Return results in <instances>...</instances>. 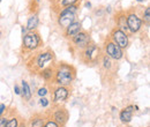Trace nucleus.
<instances>
[{
  "mask_svg": "<svg viewBox=\"0 0 150 127\" xmlns=\"http://www.w3.org/2000/svg\"><path fill=\"white\" fill-rule=\"evenodd\" d=\"M69 97V89L68 87H64V86H56L53 88L52 92V101L56 105H59L64 102L67 101V98Z\"/></svg>",
  "mask_w": 150,
  "mask_h": 127,
  "instance_id": "9d476101",
  "label": "nucleus"
},
{
  "mask_svg": "<svg viewBox=\"0 0 150 127\" xmlns=\"http://www.w3.org/2000/svg\"><path fill=\"white\" fill-rule=\"evenodd\" d=\"M38 26H39V18H38L37 13H31L27 20L25 28L28 29V31H36Z\"/></svg>",
  "mask_w": 150,
  "mask_h": 127,
  "instance_id": "2eb2a0df",
  "label": "nucleus"
},
{
  "mask_svg": "<svg viewBox=\"0 0 150 127\" xmlns=\"http://www.w3.org/2000/svg\"><path fill=\"white\" fill-rule=\"evenodd\" d=\"M82 30V23L80 21H74L73 23H71L67 28L64 29V36L67 39H72L75 35H77L80 31Z\"/></svg>",
  "mask_w": 150,
  "mask_h": 127,
  "instance_id": "9b49d317",
  "label": "nucleus"
},
{
  "mask_svg": "<svg viewBox=\"0 0 150 127\" xmlns=\"http://www.w3.org/2000/svg\"><path fill=\"white\" fill-rule=\"evenodd\" d=\"M142 21L143 23H146L147 26H149V22H150V7H146L143 9V13H142Z\"/></svg>",
  "mask_w": 150,
  "mask_h": 127,
  "instance_id": "412c9836",
  "label": "nucleus"
},
{
  "mask_svg": "<svg viewBox=\"0 0 150 127\" xmlns=\"http://www.w3.org/2000/svg\"><path fill=\"white\" fill-rule=\"evenodd\" d=\"M0 4H1V0H0Z\"/></svg>",
  "mask_w": 150,
  "mask_h": 127,
  "instance_id": "72a5a7b5",
  "label": "nucleus"
},
{
  "mask_svg": "<svg viewBox=\"0 0 150 127\" xmlns=\"http://www.w3.org/2000/svg\"><path fill=\"white\" fill-rule=\"evenodd\" d=\"M7 109V106H6V104H4V103H0V117L5 113V111Z\"/></svg>",
  "mask_w": 150,
  "mask_h": 127,
  "instance_id": "cd10ccee",
  "label": "nucleus"
},
{
  "mask_svg": "<svg viewBox=\"0 0 150 127\" xmlns=\"http://www.w3.org/2000/svg\"><path fill=\"white\" fill-rule=\"evenodd\" d=\"M49 88L47 87H40V88H38L37 91H36V94H37L38 97H46L47 96V94H49Z\"/></svg>",
  "mask_w": 150,
  "mask_h": 127,
  "instance_id": "4be33fe9",
  "label": "nucleus"
},
{
  "mask_svg": "<svg viewBox=\"0 0 150 127\" xmlns=\"http://www.w3.org/2000/svg\"><path fill=\"white\" fill-rule=\"evenodd\" d=\"M45 124V119L44 117L42 116H35L33 117L31 119V123H30V126L31 127H43Z\"/></svg>",
  "mask_w": 150,
  "mask_h": 127,
  "instance_id": "aec40b11",
  "label": "nucleus"
},
{
  "mask_svg": "<svg viewBox=\"0 0 150 127\" xmlns=\"http://www.w3.org/2000/svg\"><path fill=\"white\" fill-rule=\"evenodd\" d=\"M126 20H127V28L131 35L139 34L143 27V21L141 16L135 12V9H131L126 12Z\"/></svg>",
  "mask_w": 150,
  "mask_h": 127,
  "instance_id": "423d86ee",
  "label": "nucleus"
},
{
  "mask_svg": "<svg viewBox=\"0 0 150 127\" xmlns=\"http://www.w3.org/2000/svg\"><path fill=\"white\" fill-rule=\"evenodd\" d=\"M21 97L24 101H30L33 97V90L29 86V83L25 80L21 81Z\"/></svg>",
  "mask_w": 150,
  "mask_h": 127,
  "instance_id": "f3484780",
  "label": "nucleus"
},
{
  "mask_svg": "<svg viewBox=\"0 0 150 127\" xmlns=\"http://www.w3.org/2000/svg\"><path fill=\"white\" fill-rule=\"evenodd\" d=\"M80 5H71V6H66L61 9L58 11L57 14V24L61 28L65 29L67 28L71 23H73L76 21V14L79 12Z\"/></svg>",
  "mask_w": 150,
  "mask_h": 127,
  "instance_id": "7ed1b4c3",
  "label": "nucleus"
},
{
  "mask_svg": "<svg viewBox=\"0 0 150 127\" xmlns=\"http://www.w3.org/2000/svg\"><path fill=\"white\" fill-rule=\"evenodd\" d=\"M100 64H102V67L105 70V71H111L113 68V60L108 57L106 55H103L100 57Z\"/></svg>",
  "mask_w": 150,
  "mask_h": 127,
  "instance_id": "6ab92c4d",
  "label": "nucleus"
},
{
  "mask_svg": "<svg viewBox=\"0 0 150 127\" xmlns=\"http://www.w3.org/2000/svg\"><path fill=\"white\" fill-rule=\"evenodd\" d=\"M136 1H137V2H143L144 0H136Z\"/></svg>",
  "mask_w": 150,
  "mask_h": 127,
  "instance_id": "2f4dec72",
  "label": "nucleus"
},
{
  "mask_svg": "<svg viewBox=\"0 0 150 127\" xmlns=\"http://www.w3.org/2000/svg\"><path fill=\"white\" fill-rule=\"evenodd\" d=\"M76 77V68L73 65L66 62L54 64V76L52 83L56 86L68 87L73 83Z\"/></svg>",
  "mask_w": 150,
  "mask_h": 127,
  "instance_id": "f257e3e1",
  "label": "nucleus"
},
{
  "mask_svg": "<svg viewBox=\"0 0 150 127\" xmlns=\"http://www.w3.org/2000/svg\"><path fill=\"white\" fill-rule=\"evenodd\" d=\"M43 46V40L40 35L36 31H28L22 39V49L25 52H35Z\"/></svg>",
  "mask_w": 150,
  "mask_h": 127,
  "instance_id": "20e7f679",
  "label": "nucleus"
},
{
  "mask_svg": "<svg viewBox=\"0 0 150 127\" xmlns=\"http://www.w3.org/2000/svg\"><path fill=\"white\" fill-rule=\"evenodd\" d=\"M104 52H105V55L110 57L114 61L121 60L125 55L124 50L120 46H118L115 43H113L110 38L105 39V42H104Z\"/></svg>",
  "mask_w": 150,
  "mask_h": 127,
  "instance_id": "0eeeda50",
  "label": "nucleus"
},
{
  "mask_svg": "<svg viewBox=\"0 0 150 127\" xmlns=\"http://www.w3.org/2000/svg\"><path fill=\"white\" fill-rule=\"evenodd\" d=\"M81 60L84 64H96L102 57V50L95 43H90L86 49L81 51Z\"/></svg>",
  "mask_w": 150,
  "mask_h": 127,
  "instance_id": "39448f33",
  "label": "nucleus"
},
{
  "mask_svg": "<svg viewBox=\"0 0 150 127\" xmlns=\"http://www.w3.org/2000/svg\"><path fill=\"white\" fill-rule=\"evenodd\" d=\"M43 127H60V125L58 123H56L53 119H49L47 121H45Z\"/></svg>",
  "mask_w": 150,
  "mask_h": 127,
  "instance_id": "393cba45",
  "label": "nucleus"
},
{
  "mask_svg": "<svg viewBox=\"0 0 150 127\" xmlns=\"http://www.w3.org/2000/svg\"><path fill=\"white\" fill-rule=\"evenodd\" d=\"M7 120H8V118H7V117L1 116V117H0V127H6Z\"/></svg>",
  "mask_w": 150,
  "mask_h": 127,
  "instance_id": "a878e982",
  "label": "nucleus"
},
{
  "mask_svg": "<svg viewBox=\"0 0 150 127\" xmlns=\"http://www.w3.org/2000/svg\"><path fill=\"white\" fill-rule=\"evenodd\" d=\"M67 119H68V113H67L66 109L59 106L58 109L53 111V120H54L56 123H58L59 125L66 124Z\"/></svg>",
  "mask_w": 150,
  "mask_h": 127,
  "instance_id": "ddd939ff",
  "label": "nucleus"
},
{
  "mask_svg": "<svg viewBox=\"0 0 150 127\" xmlns=\"http://www.w3.org/2000/svg\"><path fill=\"white\" fill-rule=\"evenodd\" d=\"M21 31H22V36H24V35L28 34V29L25 28V26H23V27L21 28Z\"/></svg>",
  "mask_w": 150,
  "mask_h": 127,
  "instance_id": "c85d7f7f",
  "label": "nucleus"
},
{
  "mask_svg": "<svg viewBox=\"0 0 150 127\" xmlns=\"http://www.w3.org/2000/svg\"><path fill=\"white\" fill-rule=\"evenodd\" d=\"M38 103H39V105H40L42 108H47V106L50 105V99H49L47 97H39Z\"/></svg>",
  "mask_w": 150,
  "mask_h": 127,
  "instance_id": "b1692460",
  "label": "nucleus"
},
{
  "mask_svg": "<svg viewBox=\"0 0 150 127\" xmlns=\"http://www.w3.org/2000/svg\"><path fill=\"white\" fill-rule=\"evenodd\" d=\"M6 127H19V120L16 117H13V118H9L7 120V124Z\"/></svg>",
  "mask_w": 150,
  "mask_h": 127,
  "instance_id": "5701e85b",
  "label": "nucleus"
},
{
  "mask_svg": "<svg viewBox=\"0 0 150 127\" xmlns=\"http://www.w3.org/2000/svg\"><path fill=\"white\" fill-rule=\"evenodd\" d=\"M1 36H2V31L0 30V38H1Z\"/></svg>",
  "mask_w": 150,
  "mask_h": 127,
  "instance_id": "473e14b6",
  "label": "nucleus"
},
{
  "mask_svg": "<svg viewBox=\"0 0 150 127\" xmlns=\"http://www.w3.org/2000/svg\"><path fill=\"white\" fill-rule=\"evenodd\" d=\"M72 43V48L76 51H82L83 49H86L90 43H91V37L88 31L81 30L77 35H75L72 39H69Z\"/></svg>",
  "mask_w": 150,
  "mask_h": 127,
  "instance_id": "6e6552de",
  "label": "nucleus"
},
{
  "mask_svg": "<svg viewBox=\"0 0 150 127\" xmlns=\"http://www.w3.org/2000/svg\"><path fill=\"white\" fill-rule=\"evenodd\" d=\"M133 112H134V105H128L125 109L121 110L120 114H119V118H120L121 123H124V124L131 123L132 118H133Z\"/></svg>",
  "mask_w": 150,
  "mask_h": 127,
  "instance_id": "4468645a",
  "label": "nucleus"
},
{
  "mask_svg": "<svg viewBox=\"0 0 150 127\" xmlns=\"http://www.w3.org/2000/svg\"><path fill=\"white\" fill-rule=\"evenodd\" d=\"M53 1V8L56 9H61L66 6H71V5H77L81 0H52Z\"/></svg>",
  "mask_w": 150,
  "mask_h": 127,
  "instance_id": "a211bd4d",
  "label": "nucleus"
},
{
  "mask_svg": "<svg viewBox=\"0 0 150 127\" xmlns=\"http://www.w3.org/2000/svg\"><path fill=\"white\" fill-rule=\"evenodd\" d=\"M113 43H115L118 46H120L122 50L127 49L129 45V36L128 34H126L125 31L118 29V28H113L110 37H109Z\"/></svg>",
  "mask_w": 150,
  "mask_h": 127,
  "instance_id": "1a4fd4ad",
  "label": "nucleus"
},
{
  "mask_svg": "<svg viewBox=\"0 0 150 127\" xmlns=\"http://www.w3.org/2000/svg\"><path fill=\"white\" fill-rule=\"evenodd\" d=\"M84 7L86 8H88V9H90L93 6H91V2H89V1H86V4H84Z\"/></svg>",
  "mask_w": 150,
  "mask_h": 127,
  "instance_id": "c756f323",
  "label": "nucleus"
},
{
  "mask_svg": "<svg viewBox=\"0 0 150 127\" xmlns=\"http://www.w3.org/2000/svg\"><path fill=\"white\" fill-rule=\"evenodd\" d=\"M115 28L125 31L126 34H128V28H127V20H126V12L125 11H119L117 14H115Z\"/></svg>",
  "mask_w": 150,
  "mask_h": 127,
  "instance_id": "f8f14e48",
  "label": "nucleus"
},
{
  "mask_svg": "<svg viewBox=\"0 0 150 127\" xmlns=\"http://www.w3.org/2000/svg\"><path fill=\"white\" fill-rule=\"evenodd\" d=\"M14 92H15V95L21 96V86H19L18 83L14 84Z\"/></svg>",
  "mask_w": 150,
  "mask_h": 127,
  "instance_id": "bb28decb",
  "label": "nucleus"
},
{
  "mask_svg": "<svg viewBox=\"0 0 150 127\" xmlns=\"http://www.w3.org/2000/svg\"><path fill=\"white\" fill-rule=\"evenodd\" d=\"M105 11H106V13H111V12H112V7H111V6H108Z\"/></svg>",
  "mask_w": 150,
  "mask_h": 127,
  "instance_id": "7c9ffc66",
  "label": "nucleus"
},
{
  "mask_svg": "<svg viewBox=\"0 0 150 127\" xmlns=\"http://www.w3.org/2000/svg\"><path fill=\"white\" fill-rule=\"evenodd\" d=\"M38 74H39V76H40L44 81H46V82L53 81V76H54V65H53V66H49V67H46V68H43L42 71L38 72ZM51 83H52V82H51Z\"/></svg>",
  "mask_w": 150,
  "mask_h": 127,
  "instance_id": "dca6fc26",
  "label": "nucleus"
},
{
  "mask_svg": "<svg viewBox=\"0 0 150 127\" xmlns=\"http://www.w3.org/2000/svg\"><path fill=\"white\" fill-rule=\"evenodd\" d=\"M54 60H56V57H54L53 51H51V50L39 51L38 53H36L30 59V61L28 64V67L38 73L43 68H46L49 66H53Z\"/></svg>",
  "mask_w": 150,
  "mask_h": 127,
  "instance_id": "f03ea898",
  "label": "nucleus"
}]
</instances>
